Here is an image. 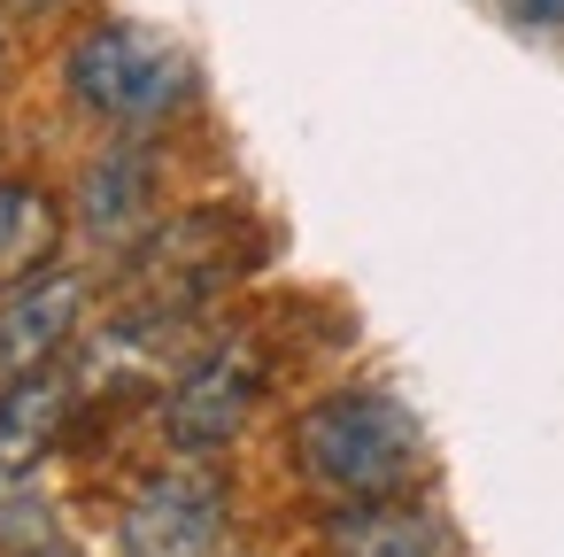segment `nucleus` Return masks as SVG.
I'll return each mask as SVG.
<instances>
[{"label":"nucleus","instance_id":"obj_2","mask_svg":"<svg viewBox=\"0 0 564 557\" xmlns=\"http://www.w3.org/2000/svg\"><path fill=\"white\" fill-rule=\"evenodd\" d=\"M63 94H70L94 125H109V132H124V140H148V132H163V125H178V117L194 109V63H186V47L163 40L155 24L109 17V24H94V32L70 40V55H63Z\"/></svg>","mask_w":564,"mask_h":557},{"label":"nucleus","instance_id":"obj_11","mask_svg":"<svg viewBox=\"0 0 564 557\" xmlns=\"http://www.w3.org/2000/svg\"><path fill=\"white\" fill-rule=\"evenodd\" d=\"M525 17H564V0H525Z\"/></svg>","mask_w":564,"mask_h":557},{"label":"nucleus","instance_id":"obj_1","mask_svg":"<svg viewBox=\"0 0 564 557\" xmlns=\"http://www.w3.org/2000/svg\"><path fill=\"white\" fill-rule=\"evenodd\" d=\"M294 472L333 495V503H364V495H410L425 472V433L417 418L387 395V387H333L294 418Z\"/></svg>","mask_w":564,"mask_h":557},{"label":"nucleus","instance_id":"obj_7","mask_svg":"<svg viewBox=\"0 0 564 557\" xmlns=\"http://www.w3.org/2000/svg\"><path fill=\"white\" fill-rule=\"evenodd\" d=\"M78 410H86V387L63 364L55 372H32V379H0V488L32 480L63 449V433H70Z\"/></svg>","mask_w":564,"mask_h":557},{"label":"nucleus","instance_id":"obj_3","mask_svg":"<svg viewBox=\"0 0 564 557\" xmlns=\"http://www.w3.org/2000/svg\"><path fill=\"white\" fill-rule=\"evenodd\" d=\"M263 387H271V364H263L256 341H209V349H194V356L171 372L163 403H155L163 441H171L178 457H217V449H232L240 426L256 418Z\"/></svg>","mask_w":564,"mask_h":557},{"label":"nucleus","instance_id":"obj_8","mask_svg":"<svg viewBox=\"0 0 564 557\" xmlns=\"http://www.w3.org/2000/svg\"><path fill=\"white\" fill-rule=\"evenodd\" d=\"M441 549H448L441 511L410 495H364L325 511V557H441Z\"/></svg>","mask_w":564,"mask_h":557},{"label":"nucleus","instance_id":"obj_9","mask_svg":"<svg viewBox=\"0 0 564 557\" xmlns=\"http://www.w3.org/2000/svg\"><path fill=\"white\" fill-rule=\"evenodd\" d=\"M63 202L47 194V186H32V179H0V294L9 287H24L32 271H47V264H63L55 248H63Z\"/></svg>","mask_w":564,"mask_h":557},{"label":"nucleus","instance_id":"obj_6","mask_svg":"<svg viewBox=\"0 0 564 557\" xmlns=\"http://www.w3.org/2000/svg\"><path fill=\"white\" fill-rule=\"evenodd\" d=\"M78 233L94 240V248H117V256H132V248H148V233L163 225V179H155V156L140 148V140H117V148H101L94 163H86V179H78Z\"/></svg>","mask_w":564,"mask_h":557},{"label":"nucleus","instance_id":"obj_4","mask_svg":"<svg viewBox=\"0 0 564 557\" xmlns=\"http://www.w3.org/2000/svg\"><path fill=\"white\" fill-rule=\"evenodd\" d=\"M225 526H232V495L217 464L202 457L155 464L117 511V557H217Z\"/></svg>","mask_w":564,"mask_h":557},{"label":"nucleus","instance_id":"obj_5","mask_svg":"<svg viewBox=\"0 0 564 557\" xmlns=\"http://www.w3.org/2000/svg\"><path fill=\"white\" fill-rule=\"evenodd\" d=\"M86 310H94V279L78 264H47L24 287H9V294H0V379L55 372L78 349Z\"/></svg>","mask_w":564,"mask_h":557},{"label":"nucleus","instance_id":"obj_10","mask_svg":"<svg viewBox=\"0 0 564 557\" xmlns=\"http://www.w3.org/2000/svg\"><path fill=\"white\" fill-rule=\"evenodd\" d=\"M17 557H78L70 542H40V549H17Z\"/></svg>","mask_w":564,"mask_h":557}]
</instances>
